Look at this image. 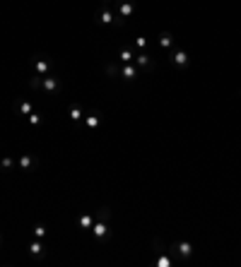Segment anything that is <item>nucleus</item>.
<instances>
[{
  "label": "nucleus",
  "instance_id": "obj_11",
  "mask_svg": "<svg viewBox=\"0 0 241 267\" xmlns=\"http://www.w3.org/2000/svg\"><path fill=\"white\" fill-rule=\"evenodd\" d=\"M157 44H159V48H164V51H174V46H176V41H174V34L172 31H159V36H157Z\"/></svg>",
  "mask_w": 241,
  "mask_h": 267
},
{
  "label": "nucleus",
  "instance_id": "obj_12",
  "mask_svg": "<svg viewBox=\"0 0 241 267\" xmlns=\"http://www.w3.org/2000/svg\"><path fill=\"white\" fill-rule=\"evenodd\" d=\"M17 166H19L24 173H29V171L36 166V157H34V154H22V157L17 159Z\"/></svg>",
  "mask_w": 241,
  "mask_h": 267
},
{
  "label": "nucleus",
  "instance_id": "obj_20",
  "mask_svg": "<svg viewBox=\"0 0 241 267\" xmlns=\"http://www.w3.org/2000/svg\"><path fill=\"white\" fill-rule=\"evenodd\" d=\"M133 46H135V51H145L147 39H145V36H135V39H133Z\"/></svg>",
  "mask_w": 241,
  "mask_h": 267
},
{
  "label": "nucleus",
  "instance_id": "obj_14",
  "mask_svg": "<svg viewBox=\"0 0 241 267\" xmlns=\"http://www.w3.org/2000/svg\"><path fill=\"white\" fill-rule=\"evenodd\" d=\"M119 58H120V65H128V63H133V61H135V51H133L130 46H120V48H119Z\"/></svg>",
  "mask_w": 241,
  "mask_h": 267
},
{
  "label": "nucleus",
  "instance_id": "obj_16",
  "mask_svg": "<svg viewBox=\"0 0 241 267\" xmlns=\"http://www.w3.org/2000/svg\"><path fill=\"white\" fill-rule=\"evenodd\" d=\"M92 224H94V217H92V214H80V217H77V226H80L82 231H92Z\"/></svg>",
  "mask_w": 241,
  "mask_h": 267
},
{
  "label": "nucleus",
  "instance_id": "obj_7",
  "mask_svg": "<svg viewBox=\"0 0 241 267\" xmlns=\"http://www.w3.org/2000/svg\"><path fill=\"white\" fill-rule=\"evenodd\" d=\"M51 70H53V63H51V58L49 56H41V53H36L34 56V72L36 75H51Z\"/></svg>",
  "mask_w": 241,
  "mask_h": 267
},
{
  "label": "nucleus",
  "instance_id": "obj_8",
  "mask_svg": "<svg viewBox=\"0 0 241 267\" xmlns=\"http://www.w3.org/2000/svg\"><path fill=\"white\" fill-rule=\"evenodd\" d=\"M27 253H29L32 258H36V260H41V258L46 255V248H44V241H41V238H32V241L27 243Z\"/></svg>",
  "mask_w": 241,
  "mask_h": 267
},
{
  "label": "nucleus",
  "instance_id": "obj_13",
  "mask_svg": "<svg viewBox=\"0 0 241 267\" xmlns=\"http://www.w3.org/2000/svg\"><path fill=\"white\" fill-rule=\"evenodd\" d=\"M133 63L140 67V70H150V67H152V56H150V53H145V51H138Z\"/></svg>",
  "mask_w": 241,
  "mask_h": 267
},
{
  "label": "nucleus",
  "instance_id": "obj_18",
  "mask_svg": "<svg viewBox=\"0 0 241 267\" xmlns=\"http://www.w3.org/2000/svg\"><path fill=\"white\" fill-rule=\"evenodd\" d=\"M0 169H2V171H12V169H15V159L5 154V157L0 159Z\"/></svg>",
  "mask_w": 241,
  "mask_h": 267
},
{
  "label": "nucleus",
  "instance_id": "obj_19",
  "mask_svg": "<svg viewBox=\"0 0 241 267\" xmlns=\"http://www.w3.org/2000/svg\"><path fill=\"white\" fill-rule=\"evenodd\" d=\"M32 238H41V241H44V238H46V226H44V224H36V226L32 229Z\"/></svg>",
  "mask_w": 241,
  "mask_h": 267
},
{
  "label": "nucleus",
  "instance_id": "obj_9",
  "mask_svg": "<svg viewBox=\"0 0 241 267\" xmlns=\"http://www.w3.org/2000/svg\"><path fill=\"white\" fill-rule=\"evenodd\" d=\"M140 75V67L135 63H128V65H120L119 67V77L125 79V82H135V77Z\"/></svg>",
  "mask_w": 241,
  "mask_h": 267
},
{
  "label": "nucleus",
  "instance_id": "obj_2",
  "mask_svg": "<svg viewBox=\"0 0 241 267\" xmlns=\"http://www.w3.org/2000/svg\"><path fill=\"white\" fill-rule=\"evenodd\" d=\"M116 24L114 27H123L133 15H135V0H116Z\"/></svg>",
  "mask_w": 241,
  "mask_h": 267
},
{
  "label": "nucleus",
  "instance_id": "obj_21",
  "mask_svg": "<svg viewBox=\"0 0 241 267\" xmlns=\"http://www.w3.org/2000/svg\"><path fill=\"white\" fill-rule=\"evenodd\" d=\"M27 121H29V126H41V116H39L36 111H32V113L27 116Z\"/></svg>",
  "mask_w": 241,
  "mask_h": 267
},
{
  "label": "nucleus",
  "instance_id": "obj_23",
  "mask_svg": "<svg viewBox=\"0 0 241 267\" xmlns=\"http://www.w3.org/2000/svg\"><path fill=\"white\" fill-rule=\"evenodd\" d=\"M0 243H2V234H0Z\"/></svg>",
  "mask_w": 241,
  "mask_h": 267
},
{
  "label": "nucleus",
  "instance_id": "obj_15",
  "mask_svg": "<svg viewBox=\"0 0 241 267\" xmlns=\"http://www.w3.org/2000/svg\"><path fill=\"white\" fill-rule=\"evenodd\" d=\"M68 118H70L72 123H82V118H85V113H82V109H80L77 104H72V106L68 109Z\"/></svg>",
  "mask_w": 241,
  "mask_h": 267
},
{
  "label": "nucleus",
  "instance_id": "obj_1",
  "mask_svg": "<svg viewBox=\"0 0 241 267\" xmlns=\"http://www.w3.org/2000/svg\"><path fill=\"white\" fill-rule=\"evenodd\" d=\"M109 217H111V209H109V207H102V209L94 214L92 236H94V241H99V243L109 238Z\"/></svg>",
  "mask_w": 241,
  "mask_h": 267
},
{
  "label": "nucleus",
  "instance_id": "obj_4",
  "mask_svg": "<svg viewBox=\"0 0 241 267\" xmlns=\"http://www.w3.org/2000/svg\"><path fill=\"white\" fill-rule=\"evenodd\" d=\"M179 260H190L193 258V253H195V248H193V243L188 241V238H181V241H174L172 243V248H169Z\"/></svg>",
  "mask_w": 241,
  "mask_h": 267
},
{
  "label": "nucleus",
  "instance_id": "obj_5",
  "mask_svg": "<svg viewBox=\"0 0 241 267\" xmlns=\"http://www.w3.org/2000/svg\"><path fill=\"white\" fill-rule=\"evenodd\" d=\"M39 89H41L44 94L53 96V94H58L60 89H63V82H60V77H56V75L51 72V75H44V77H41V84H39Z\"/></svg>",
  "mask_w": 241,
  "mask_h": 267
},
{
  "label": "nucleus",
  "instance_id": "obj_3",
  "mask_svg": "<svg viewBox=\"0 0 241 267\" xmlns=\"http://www.w3.org/2000/svg\"><path fill=\"white\" fill-rule=\"evenodd\" d=\"M94 22L99 24V27H109V24H116V12L111 10V5H99L97 10H94Z\"/></svg>",
  "mask_w": 241,
  "mask_h": 267
},
{
  "label": "nucleus",
  "instance_id": "obj_22",
  "mask_svg": "<svg viewBox=\"0 0 241 267\" xmlns=\"http://www.w3.org/2000/svg\"><path fill=\"white\" fill-rule=\"evenodd\" d=\"M102 2H104V5H109V2H111V0H102Z\"/></svg>",
  "mask_w": 241,
  "mask_h": 267
},
{
  "label": "nucleus",
  "instance_id": "obj_17",
  "mask_svg": "<svg viewBox=\"0 0 241 267\" xmlns=\"http://www.w3.org/2000/svg\"><path fill=\"white\" fill-rule=\"evenodd\" d=\"M15 109H17V113H19V116H29V113L34 111V104H32V101H27V99H22V101H17V106H15Z\"/></svg>",
  "mask_w": 241,
  "mask_h": 267
},
{
  "label": "nucleus",
  "instance_id": "obj_6",
  "mask_svg": "<svg viewBox=\"0 0 241 267\" xmlns=\"http://www.w3.org/2000/svg\"><path fill=\"white\" fill-rule=\"evenodd\" d=\"M169 63L176 67V70H186L188 63H190V56H188L186 48H176V46H174V51L169 53Z\"/></svg>",
  "mask_w": 241,
  "mask_h": 267
},
{
  "label": "nucleus",
  "instance_id": "obj_10",
  "mask_svg": "<svg viewBox=\"0 0 241 267\" xmlns=\"http://www.w3.org/2000/svg\"><path fill=\"white\" fill-rule=\"evenodd\" d=\"M102 113L99 111H89V113H85V118H82V123H85V128L87 130H97L99 126H102Z\"/></svg>",
  "mask_w": 241,
  "mask_h": 267
}]
</instances>
